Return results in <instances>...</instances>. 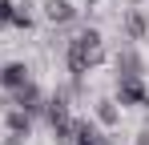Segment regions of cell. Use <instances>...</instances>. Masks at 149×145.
Masks as SVG:
<instances>
[{
  "mask_svg": "<svg viewBox=\"0 0 149 145\" xmlns=\"http://www.w3.org/2000/svg\"><path fill=\"white\" fill-rule=\"evenodd\" d=\"M101 61H105V36L97 28H81L73 40L65 45V69H69L73 81H85Z\"/></svg>",
  "mask_w": 149,
  "mask_h": 145,
  "instance_id": "obj_1",
  "label": "cell"
},
{
  "mask_svg": "<svg viewBox=\"0 0 149 145\" xmlns=\"http://www.w3.org/2000/svg\"><path fill=\"white\" fill-rule=\"evenodd\" d=\"M117 105H145L149 89H145V77H117Z\"/></svg>",
  "mask_w": 149,
  "mask_h": 145,
  "instance_id": "obj_2",
  "label": "cell"
},
{
  "mask_svg": "<svg viewBox=\"0 0 149 145\" xmlns=\"http://www.w3.org/2000/svg\"><path fill=\"white\" fill-rule=\"evenodd\" d=\"M45 101H49V97L36 89V81H28L24 89L12 93V109H24L28 117H36V113H45Z\"/></svg>",
  "mask_w": 149,
  "mask_h": 145,
  "instance_id": "obj_3",
  "label": "cell"
},
{
  "mask_svg": "<svg viewBox=\"0 0 149 145\" xmlns=\"http://www.w3.org/2000/svg\"><path fill=\"white\" fill-rule=\"evenodd\" d=\"M77 8L73 0H45V20L52 24V28H65V24H73L77 20Z\"/></svg>",
  "mask_w": 149,
  "mask_h": 145,
  "instance_id": "obj_4",
  "label": "cell"
},
{
  "mask_svg": "<svg viewBox=\"0 0 149 145\" xmlns=\"http://www.w3.org/2000/svg\"><path fill=\"white\" fill-rule=\"evenodd\" d=\"M28 81H32V69H28L24 61H12V65H4V69H0V85H4L8 93H16V89H24Z\"/></svg>",
  "mask_w": 149,
  "mask_h": 145,
  "instance_id": "obj_5",
  "label": "cell"
},
{
  "mask_svg": "<svg viewBox=\"0 0 149 145\" xmlns=\"http://www.w3.org/2000/svg\"><path fill=\"white\" fill-rule=\"evenodd\" d=\"M121 28H125V40H145L149 36V12L145 8H129L125 20H121Z\"/></svg>",
  "mask_w": 149,
  "mask_h": 145,
  "instance_id": "obj_6",
  "label": "cell"
},
{
  "mask_svg": "<svg viewBox=\"0 0 149 145\" xmlns=\"http://www.w3.org/2000/svg\"><path fill=\"white\" fill-rule=\"evenodd\" d=\"M113 65H117V77H145V61H141V52L133 45H125Z\"/></svg>",
  "mask_w": 149,
  "mask_h": 145,
  "instance_id": "obj_7",
  "label": "cell"
},
{
  "mask_svg": "<svg viewBox=\"0 0 149 145\" xmlns=\"http://www.w3.org/2000/svg\"><path fill=\"white\" fill-rule=\"evenodd\" d=\"M93 121H97L101 129H117L121 125V105L113 97H101L97 105H93Z\"/></svg>",
  "mask_w": 149,
  "mask_h": 145,
  "instance_id": "obj_8",
  "label": "cell"
},
{
  "mask_svg": "<svg viewBox=\"0 0 149 145\" xmlns=\"http://www.w3.org/2000/svg\"><path fill=\"white\" fill-rule=\"evenodd\" d=\"M4 125H8V133H16V137H24V141H28V133H32V117H28L24 109H8Z\"/></svg>",
  "mask_w": 149,
  "mask_h": 145,
  "instance_id": "obj_9",
  "label": "cell"
},
{
  "mask_svg": "<svg viewBox=\"0 0 149 145\" xmlns=\"http://www.w3.org/2000/svg\"><path fill=\"white\" fill-rule=\"evenodd\" d=\"M28 8H32L28 0H24V4H16V8H12V24H8V28H24V32H28V28H32V12H28Z\"/></svg>",
  "mask_w": 149,
  "mask_h": 145,
  "instance_id": "obj_10",
  "label": "cell"
},
{
  "mask_svg": "<svg viewBox=\"0 0 149 145\" xmlns=\"http://www.w3.org/2000/svg\"><path fill=\"white\" fill-rule=\"evenodd\" d=\"M12 8H16L12 0H0V28H8V24H12Z\"/></svg>",
  "mask_w": 149,
  "mask_h": 145,
  "instance_id": "obj_11",
  "label": "cell"
},
{
  "mask_svg": "<svg viewBox=\"0 0 149 145\" xmlns=\"http://www.w3.org/2000/svg\"><path fill=\"white\" fill-rule=\"evenodd\" d=\"M0 145H24V137H16V133H8V137H0Z\"/></svg>",
  "mask_w": 149,
  "mask_h": 145,
  "instance_id": "obj_12",
  "label": "cell"
},
{
  "mask_svg": "<svg viewBox=\"0 0 149 145\" xmlns=\"http://www.w3.org/2000/svg\"><path fill=\"white\" fill-rule=\"evenodd\" d=\"M133 145H149V129H141V133H137V141Z\"/></svg>",
  "mask_w": 149,
  "mask_h": 145,
  "instance_id": "obj_13",
  "label": "cell"
}]
</instances>
